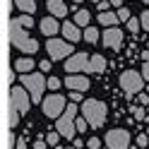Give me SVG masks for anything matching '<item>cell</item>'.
<instances>
[{
    "mask_svg": "<svg viewBox=\"0 0 149 149\" xmlns=\"http://www.w3.org/2000/svg\"><path fill=\"white\" fill-rule=\"evenodd\" d=\"M99 39H101V31L96 26H84V41L87 43H96Z\"/></svg>",
    "mask_w": 149,
    "mask_h": 149,
    "instance_id": "ffe728a7",
    "label": "cell"
},
{
    "mask_svg": "<svg viewBox=\"0 0 149 149\" xmlns=\"http://www.w3.org/2000/svg\"><path fill=\"white\" fill-rule=\"evenodd\" d=\"M77 101L68 104V108L63 111V116L55 120V130L65 137V139H74V132H77Z\"/></svg>",
    "mask_w": 149,
    "mask_h": 149,
    "instance_id": "3957f363",
    "label": "cell"
},
{
    "mask_svg": "<svg viewBox=\"0 0 149 149\" xmlns=\"http://www.w3.org/2000/svg\"><path fill=\"white\" fill-rule=\"evenodd\" d=\"M31 104H34V101H31V94H29V89H26L24 84H22V87H12V89H10V106H12V108H17L22 116L26 113V111H29V106H31Z\"/></svg>",
    "mask_w": 149,
    "mask_h": 149,
    "instance_id": "ba28073f",
    "label": "cell"
},
{
    "mask_svg": "<svg viewBox=\"0 0 149 149\" xmlns=\"http://www.w3.org/2000/svg\"><path fill=\"white\" fill-rule=\"evenodd\" d=\"M142 3H147V5H149V0H142Z\"/></svg>",
    "mask_w": 149,
    "mask_h": 149,
    "instance_id": "60d3db41",
    "label": "cell"
},
{
    "mask_svg": "<svg viewBox=\"0 0 149 149\" xmlns=\"http://www.w3.org/2000/svg\"><path fill=\"white\" fill-rule=\"evenodd\" d=\"M104 144L108 149H127L130 147V132H127L125 127H113V130H108V132H106Z\"/></svg>",
    "mask_w": 149,
    "mask_h": 149,
    "instance_id": "9c48e42d",
    "label": "cell"
},
{
    "mask_svg": "<svg viewBox=\"0 0 149 149\" xmlns=\"http://www.w3.org/2000/svg\"><path fill=\"white\" fill-rule=\"evenodd\" d=\"M94 3H99V0H94Z\"/></svg>",
    "mask_w": 149,
    "mask_h": 149,
    "instance_id": "b9f144b4",
    "label": "cell"
},
{
    "mask_svg": "<svg viewBox=\"0 0 149 149\" xmlns=\"http://www.w3.org/2000/svg\"><path fill=\"white\" fill-rule=\"evenodd\" d=\"M60 132H58V130H51V132L48 135H46V139H48V147H58V142H60Z\"/></svg>",
    "mask_w": 149,
    "mask_h": 149,
    "instance_id": "cb8c5ba5",
    "label": "cell"
},
{
    "mask_svg": "<svg viewBox=\"0 0 149 149\" xmlns=\"http://www.w3.org/2000/svg\"><path fill=\"white\" fill-rule=\"evenodd\" d=\"M41 34H46V36H55V34H60V29H63V24L58 22V17H43L41 19Z\"/></svg>",
    "mask_w": 149,
    "mask_h": 149,
    "instance_id": "5bb4252c",
    "label": "cell"
},
{
    "mask_svg": "<svg viewBox=\"0 0 149 149\" xmlns=\"http://www.w3.org/2000/svg\"><path fill=\"white\" fill-rule=\"evenodd\" d=\"M15 19H17V22H19L22 26H26V29H29V26L34 24V17H31L29 12H26V15H19V17H15Z\"/></svg>",
    "mask_w": 149,
    "mask_h": 149,
    "instance_id": "d4e9b609",
    "label": "cell"
},
{
    "mask_svg": "<svg viewBox=\"0 0 149 149\" xmlns=\"http://www.w3.org/2000/svg\"><path fill=\"white\" fill-rule=\"evenodd\" d=\"M139 19H142V29L149 34V10H144L142 12V17H139Z\"/></svg>",
    "mask_w": 149,
    "mask_h": 149,
    "instance_id": "4dcf8cb0",
    "label": "cell"
},
{
    "mask_svg": "<svg viewBox=\"0 0 149 149\" xmlns=\"http://www.w3.org/2000/svg\"><path fill=\"white\" fill-rule=\"evenodd\" d=\"M139 72H142V74H144V79L149 82V60H144V63H142V70H139Z\"/></svg>",
    "mask_w": 149,
    "mask_h": 149,
    "instance_id": "d590c367",
    "label": "cell"
},
{
    "mask_svg": "<svg viewBox=\"0 0 149 149\" xmlns=\"http://www.w3.org/2000/svg\"><path fill=\"white\" fill-rule=\"evenodd\" d=\"M125 24H127V31H132V34H137L139 29H142V19H135V17H130Z\"/></svg>",
    "mask_w": 149,
    "mask_h": 149,
    "instance_id": "603a6c76",
    "label": "cell"
},
{
    "mask_svg": "<svg viewBox=\"0 0 149 149\" xmlns=\"http://www.w3.org/2000/svg\"><path fill=\"white\" fill-rule=\"evenodd\" d=\"M79 108H82V116L89 120V125H91V127H101V125L106 123L108 108H106L104 101H99V99H84Z\"/></svg>",
    "mask_w": 149,
    "mask_h": 149,
    "instance_id": "7a4b0ae2",
    "label": "cell"
},
{
    "mask_svg": "<svg viewBox=\"0 0 149 149\" xmlns=\"http://www.w3.org/2000/svg\"><path fill=\"white\" fill-rule=\"evenodd\" d=\"M87 147H89V149H99V147H101V139H99V137L87 139Z\"/></svg>",
    "mask_w": 149,
    "mask_h": 149,
    "instance_id": "836d02e7",
    "label": "cell"
},
{
    "mask_svg": "<svg viewBox=\"0 0 149 149\" xmlns=\"http://www.w3.org/2000/svg\"><path fill=\"white\" fill-rule=\"evenodd\" d=\"M60 34H63L68 41H72V43H77V41L84 39V31H82V26H79L77 22H65L63 29H60Z\"/></svg>",
    "mask_w": 149,
    "mask_h": 149,
    "instance_id": "7c38bea8",
    "label": "cell"
},
{
    "mask_svg": "<svg viewBox=\"0 0 149 149\" xmlns=\"http://www.w3.org/2000/svg\"><path fill=\"white\" fill-rule=\"evenodd\" d=\"M10 41L17 51L22 53H36L39 51V41L31 39L29 34H26V26H22L17 19H10Z\"/></svg>",
    "mask_w": 149,
    "mask_h": 149,
    "instance_id": "6da1fadb",
    "label": "cell"
},
{
    "mask_svg": "<svg viewBox=\"0 0 149 149\" xmlns=\"http://www.w3.org/2000/svg\"><path fill=\"white\" fill-rule=\"evenodd\" d=\"M51 60H53V58H48V60H41V63H39V68H41L43 72H48V70H51Z\"/></svg>",
    "mask_w": 149,
    "mask_h": 149,
    "instance_id": "8d00e7d4",
    "label": "cell"
},
{
    "mask_svg": "<svg viewBox=\"0 0 149 149\" xmlns=\"http://www.w3.org/2000/svg\"><path fill=\"white\" fill-rule=\"evenodd\" d=\"M22 84L29 89L34 104H41L43 101V91L48 89V79L41 72H22Z\"/></svg>",
    "mask_w": 149,
    "mask_h": 149,
    "instance_id": "277c9868",
    "label": "cell"
},
{
    "mask_svg": "<svg viewBox=\"0 0 149 149\" xmlns=\"http://www.w3.org/2000/svg\"><path fill=\"white\" fill-rule=\"evenodd\" d=\"M137 147H149V135H144V132L139 135L137 137Z\"/></svg>",
    "mask_w": 149,
    "mask_h": 149,
    "instance_id": "e575fe53",
    "label": "cell"
},
{
    "mask_svg": "<svg viewBox=\"0 0 149 149\" xmlns=\"http://www.w3.org/2000/svg\"><path fill=\"white\" fill-rule=\"evenodd\" d=\"M89 127H91V125H89V120H87L84 116H82V118H77V132H87Z\"/></svg>",
    "mask_w": 149,
    "mask_h": 149,
    "instance_id": "83f0119b",
    "label": "cell"
},
{
    "mask_svg": "<svg viewBox=\"0 0 149 149\" xmlns=\"http://www.w3.org/2000/svg\"><path fill=\"white\" fill-rule=\"evenodd\" d=\"M74 22H77L79 26H89L91 12H89V10H77V12H74Z\"/></svg>",
    "mask_w": 149,
    "mask_h": 149,
    "instance_id": "44dd1931",
    "label": "cell"
},
{
    "mask_svg": "<svg viewBox=\"0 0 149 149\" xmlns=\"http://www.w3.org/2000/svg\"><path fill=\"white\" fill-rule=\"evenodd\" d=\"M46 51H48V58L53 60H68L72 55V41L68 39H53V36H48V41H46Z\"/></svg>",
    "mask_w": 149,
    "mask_h": 149,
    "instance_id": "8992f818",
    "label": "cell"
},
{
    "mask_svg": "<svg viewBox=\"0 0 149 149\" xmlns=\"http://www.w3.org/2000/svg\"><path fill=\"white\" fill-rule=\"evenodd\" d=\"M65 87L68 89H77V91H87L89 89V77L87 74H70L68 72V77H65Z\"/></svg>",
    "mask_w": 149,
    "mask_h": 149,
    "instance_id": "4fadbf2b",
    "label": "cell"
},
{
    "mask_svg": "<svg viewBox=\"0 0 149 149\" xmlns=\"http://www.w3.org/2000/svg\"><path fill=\"white\" fill-rule=\"evenodd\" d=\"M48 147V139H36V144H34V149H46Z\"/></svg>",
    "mask_w": 149,
    "mask_h": 149,
    "instance_id": "74e56055",
    "label": "cell"
},
{
    "mask_svg": "<svg viewBox=\"0 0 149 149\" xmlns=\"http://www.w3.org/2000/svg\"><path fill=\"white\" fill-rule=\"evenodd\" d=\"M137 104H142V106L149 104V94H147V89H142V91L137 94Z\"/></svg>",
    "mask_w": 149,
    "mask_h": 149,
    "instance_id": "f546056e",
    "label": "cell"
},
{
    "mask_svg": "<svg viewBox=\"0 0 149 149\" xmlns=\"http://www.w3.org/2000/svg\"><path fill=\"white\" fill-rule=\"evenodd\" d=\"M12 70H17V72H31L34 70V60L31 58H17L15 65H12Z\"/></svg>",
    "mask_w": 149,
    "mask_h": 149,
    "instance_id": "ac0fdd59",
    "label": "cell"
},
{
    "mask_svg": "<svg viewBox=\"0 0 149 149\" xmlns=\"http://www.w3.org/2000/svg\"><path fill=\"white\" fill-rule=\"evenodd\" d=\"M46 7H48V12L53 15V17H65L68 15V5L63 3V0H48V3H46Z\"/></svg>",
    "mask_w": 149,
    "mask_h": 149,
    "instance_id": "9a60e30c",
    "label": "cell"
},
{
    "mask_svg": "<svg viewBox=\"0 0 149 149\" xmlns=\"http://www.w3.org/2000/svg\"><path fill=\"white\" fill-rule=\"evenodd\" d=\"M111 5H113L116 10H118V7H123V0H111Z\"/></svg>",
    "mask_w": 149,
    "mask_h": 149,
    "instance_id": "f35d334b",
    "label": "cell"
},
{
    "mask_svg": "<svg viewBox=\"0 0 149 149\" xmlns=\"http://www.w3.org/2000/svg\"><path fill=\"white\" fill-rule=\"evenodd\" d=\"M63 84H65V79H58V77H48V89L58 91V89H60Z\"/></svg>",
    "mask_w": 149,
    "mask_h": 149,
    "instance_id": "4316f807",
    "label": "cell"
},
{
    "mask_svg": "<svg viewBox=\"0 0 149 149\" xmlns=\"http://www.w3.org/2000/svg\"><path fill=\"white\" fill-rule=\"evenodd\" d=\"M12 3L17 5V10H22V12H36V0H12Z\"/></svg>",
    "mask_w": 149,
    "mask_h": 149,
    "instance_id": "d6986e66",
    "label": "cell"
},
{
    "mask_svg": "<svg viewBox=\"0 0 149 149\" xmlns=\"http://www.w3.org/2000/svg\"><path fill=\"white\" fill-rule=\"evenodd\" d=\"M144 74L142 72H135V70H125V72H120V79H118V84H120V89L125 91V96L127 99H132V96H137L139 91L144 89Z\"/></svg>",
    "mask_w": 149,
    "mask_h": 149,
    "instance_id": "5b68a950",
    "label": "cell"
},
{
    "mask_svg": "<svg viewBox=\"0 0 149 149\" xmlns=\"http://www.w3.org/2000/svg\"><path fill=\"white\" fill-rule=\"evenodd\" d=\"M106 70V58L104 55H99V53H94L89 58V72H94V74H101Z\"/></svg>",
    "mask_w": 149,
    "mask_h": 149,
    "instance_id": "2e32d148",
    "label": "cell"
},
{
    "mask_svg": "<svg viewBox=\"0 0 149 149\" xmlns=\"http://www.w3.org/2000/svg\"><path fill=\"white\" fill-rule=\"evenodd\" d=\"M132 116H135L137 120H149V118H147V113H144V106H142V104H137V106L132 108Z\"/></svg>",
    "mask_w": 149,
    "mask_h": 149,
    "instance_id": "484cf974",
    "label": "cell"
},
{
    "mask_svg": "<svg viewBox=\"0 0 149 149\" xmlns=\"http://www.w3.org/2000/svg\"><path fill=\"white\" fill-rule=\"evenodd\" d=\"M72 3H74V5H82V0H72Z\"/></svg>",
    "mask_w": 149,
    "mask_h": 149,
    "instance_id": "ab89813d",
    "label": "cell"
},
{
    "mask_svg": "<svg viewBox=\"0 0 149 149\" xmlns=\"http://www.w3.org/2000/svg\"><path fill=\"white\" fill-rule=\"evenodd\" d=\"M123 29H120L118 24L113 26H106V31H101V41H104L106 48H113V51H120L123 48Z\"/></svg>",
    "mask_w": 149,
    "mask_h": 149,
    "instance_id": "30bf717a",
    "label": "cell"
},
{
    "mask_svg": "<svg viewBox=\"0 0 149 149\" xmlns=\"http://www.w3.org/2000/svg\"><path fill=\"white\" fill-rule=\"evenodd\" d=\"M19 118H22V113H19L17 108H12V106H10V118H7V125H10V127H17Z\"/></svg>",
    "mask_w": 149,
    "mask_h": 149,
    "instance_id": "7402d4cb",
    "label": "cell"
},
{
    "mask_svg": "<svg viewBox=\"0 0 149 149\" xmlns=\"http://www.w3.org/2000/svg\"><path fill=\"white\" fill-rule=\"evenodd\" d=\"M82 94H84V91H77V89H70V101H77V104H79V101H84V99H82Z\"/></svg>",
    "mask_w": 149,
    "mask_h": 149,
    "instance_id": "1f68e13d",
    "label": "cell"
},
{
    "mask_svg": "<svg viewBox=\"0 0 149 149\" xmlns=\"http://www.w3.org/2000/svg\"><path fill=\"white\" fill-rule=\"evenodd\" d=\"M65 72H89V53H72L65 60Z\"/></svg>",
    "mask_w": 149,
    "mask_h": 149,
    "instance_id": "8fae6325",
    "label": "cell"
},
{
    "mask_svg": "<svg viewBox=\"0 0 149 149\" xmlns=\"http://www.w3.org/2000/svg\"><path fill=\"white\" fill-rule=\"evenodd\" d=\"M99 22L104 24V26H113V24L120 22V17H118V12L113 15L111 10H104V12H99Z\"/></svg>",
    "mask_w": 149,
    "mask_h": 149,
    "instance_id": "e0dca14e",
    "label": "cell"
},
{
    "mask_svg": "<svg viewBox=\"0 0 149 149\" xmlns=\"http://www.w3.org/2000/svg\"><path fill=\"white\" fill-rule=\"evenodd\" d=\"M96 7H99V12H104V10H111L113 5H111V0H99Z\"/></svg>",
    "mask_w": 149,
    "mask_h": 149,
    "instance_id": "d6a6232c",
    "label": "cell"
},
{
    "mask_svg": "<svg viewBox=\"0 0 149 149\" xmlns=\"http://www.w3.org/2000/svg\"><path fill=\"white\" fill-rule=\"evenodd\" d=\"M68 108V101H65V96L60 94H51V96H46L41 101V111H43V116L46 118H53V120H58L63 116V111Z\"/></svg>",
    "mask_w": 149,
    "mask_h": 149,
    "instance_id": "52a82bcc",
    "label": "cell"
},
{
    "mask_svg": "<svg viewBox=\"0 0 149 149\" xmlns=\"http://www.w3.org/2000/svg\"><path fill=\"white\" fill-rule=\"evenodd\" d=\"M118 17H120V22H127L130 19V10H127V7H118Z\"/></svg>",
    "mask_w": 149,
    "mask_h": 149,
    "instance_id": "f1b7e54d",
    "label": "cell"
}]
</instances>
